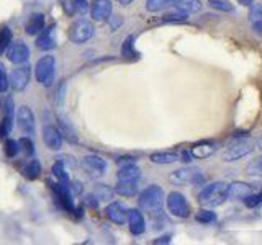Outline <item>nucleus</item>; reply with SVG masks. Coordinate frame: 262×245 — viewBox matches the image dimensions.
<instances>
[{"label":"nucleus","mask_w":262,"mask_h":245,"mask_svg":"<svg viewBox=\"0 0 262 245\" xmlns=\"http://www.w3.org/2000/svg\"><path fill=\"white\" fill-rule=\"evenodd\" d=\"M128 224L133 235H141L146 231V221L139 209H128Z\"/></svg>","instance_id":"obj_13"},{"label":"nucleus","mask_w":262,"mask_h":245,"mask_svg":"<svg viewBox=\"0 0 262 245\" xmlns=\"http://www.w3.org/2000/svg\"><path fill=\"white\" fill-rule=\"evenodd\" d=\"M12 43V29L9 26H4L0 29V54L7 52Z\"/></svg>","instance_id":"obj_28"},{"label":"nucleus","mask_w":262,"mask_h":245,"mask_svg":"<svg viewBox=\"0 0 262 245\" xmlns=\"http://www.w3.org/2000/svg\"><path fill=\"white\" fill-rule=\"evenodd\" d=\"M91 13H92V18L95 21L107 20L111 15V2L110 0H94Z\"/></svg>","instance_id":"obj_14"},{"label":"nucleus","mask_w":262,"mask_h":245,"mask_svg":"<svg viewBox=\"0 0 262 245\" xmlns=\"http://www.w3.org/2000/svg\"><path fill=\"white\" fill-rule=\"evenodd\" d=\"M99 198H100V200H110V198H111V191L108 188L99 187Z\"/></svg>","instance_id":"obj_41"},{"label":"nucleus","mask_w":262,"mask_h":245,"mask_svg":"<svg viewBox=\"0 0 262 245\" xmlns=\"http://www.w3.org/2000/svg\"><path fill=\"white\" fill-rule=\"evenodd\" d=\"M43 28H44V17L41 13H33L26 21L25 32L30 36H35V35H40L43 32Z\"/></svg>","instance_id":"obj_20"},{"label":"nucleus","mask_w":262,"mask_h":245,"mask_svg":"<svg viewBox=\"0 0 262 245\" xmlns=\"http://www.w3.org/2000/svg\"><path fill=\"white\" fill-rule=\"evenodd\" d=\"M28 82H30V69L25 67V66L15 69V71L12 72V75H10V83H12V87H13L15 91L25 90L26 85H28Z\"/></svg>","instance_id":"obj_12"},{"label":"nucleus","mask_w":262,"mask_h":245,"mask_svg":"<svg viewBox=\"0 0 262 245\" xmlns=\"http://www.w3.org/2000/svg\"><path fill=\"white\" fill-rule=\"evenodd\" d=\"M257 147H259V149L262 150V134L259 136V139H257Z\"/></svg>","instance_id":"obj_44"},{"label":"nucleus","mask_w":262,"mask_h":245,"mask_svg":"<svg viewBox=\"0 0 262 245\" xmlns=\"http://www.w3.org/2000/svg\"><path fill=\"white\" fill-rule=\"evenodd\" d=\"M170 5H174V0H146L148 12H162Z\"/></svg>","instance_id":"obj_26"},{"label":"nucleus","mask_w":262,"mask_h":245,"mask_svg":"<svg viewBox=\"0 0 262 245\" xmlns=\"http://www.w3.org/2000/svg\"><path fill=\"white\" fill-rule=\"evenodd\" d=\"M7 57L13 64H23L30 57V49L28 46L23 43H13L10 44V48L7 49Z\"/></svg>","instance_id":"obj_10"},{"label":"nucleus","mask_w":262,"mask_h":245,"mask_svg":"<svg viewBox=\"0 0 262 245\" xmlns=\"http://www.w3.org/2000/svg\"><path fill=\"white\" fill-rule=\"evenodd\" d=\"M82 167H84V170L94 178H99L107 172V162L97 154H89L82 159Z\"/></svg>","instance_id":"obj_6"},{"label":"nucleus","mask_w":262,"mask_h":245,"mask_svg":"<svg viewBox=\"0 0 262 245\" xmlns=\"http://www.w3.org/2000/svg\"><path fill=\"white\" fill-rule=\"evenodd\" d=\"M166 206L174 218L187 219L190 216V204L181 191H172V193H169L166 198Z\"/></svg>","instance_id":"obj_4"},{"label":"nucleus","mask_w":262,"mask_h":245,"mask_svg":"<svg viewBox=\"0 0 262 245\" xmlns=\"http://www.w3.org/2000/svg\"><path fill=\"white\" fill-rule=\"evenodd\" d=\"M149 159H151L153 164L167 165V164L179 162V160H181V154H177V152H154Z\"/></svg>","instance_id":"obj_21"},{"label":"nucleus","mask_w":262,"mask_h":245,"mask_svg":"<svg viewBox=\"0 0 262 245\" xmlns=\"http://www.w3.org/2000/svg\"><path fill=\"white\" fill-rule=\"evenodd\" d=\"M208 5L215 10L220 12H233L235 5L229 2V0H208Z\"/></svg>","instance_id":"obj_30"},{"label":"nucleus","mask_w":262,"mask_h":245,"mask_svg":"<svg viewBox=\"0 0 262 245\" xmlns=\"http://www.w3.org/2000/svg\"><path fill=\"white\" fill-rule=\"evenodd\" d=\"M35 75H36V80H38L41 85L51 87L52 82H54V75H56V59H54V56L41 57L38 63H36Z\"/></svg>","instance_id":"obj_3"},{"label":"nucleus","mask_w":262,"mask_h":245,"mask_svg":"<svg viewBox=\"0 0 262 245\" xmlns=\"http://www.w3.org/2000/svg\"><path fill=\"white\" fill-rule=\"evenodd\" d=\"M122 54L125 57H136L138 54L134 52V48H133V36H128L123 43V48H122Z\"/></svg>","instance_id":"obj_34"},{"label":"nucleus","mask_w":262,"mask_h":245,"mask_svg":"<svg viewBox=\"0 0 262 245\" xmlns=\"http://www.w3.org/2000/svg\"><path fill=\"white\" fill-rule=\"evenodd\" d=\"M43 139L44 144L52 150H59L63 147V136L61 131L56 126H46L43 129Z\"/></svg>","instance_id":"obj_11"},{"label":"nucleus","mask_w":262,"mask_h":245,"mask_svg":"<svg viewBox=\"0 0 262 245\" xmlns=\"http://www.w3.org/2000/svg\"><path fill=\"white\" fill-rule=\"evenodd\" d=\"M18 142L21 145V150H23L28 157H32L35 154V145H33V142H32V139H30V137H21Z\"/></svg>","instance_id":"obj_35"},{"label":"nucleus","mask_w":262,"mask_h":245,"mask_svg":"<svg viewBox=\"0 0 262 245\" xmlns=\"http://www.w3.org/2000/svg\"><path fill=\"white\" fill-rule=\"evenodd\" d=\"M40 173H41V164L38 160H30L25 167V173H23L25 177L30 180H36L40 177Z\"/></svg>","instance_id":"obj_27"},{"label":"nucleus","mask_w":262,"mask_h":245,"mask_svg":"<svg viewBox=\"0 0 262 245\" xmlns=\"http://www.w3.org/2000/svg\"><path fill=\"white\" fill-rule=\"evenodd\" d=\"M169 180L172 183H198L203 181V177H201L197 168H179V170L172 172Z\"/></svg>","instance_id":"obj_8"},{"label":"nucleus","mask_w":262,"mask_h":245,"mask_svg":"<svg viewBox=\"0 0 262 245\" xmlns=\"http://www.w3.org/2000/svg\"><path fill=\"white\" fill-rule=\"evenodd\" d=\"M228 198V185L224 181H213L200 191L198 201L205 208H216L221 206Z\"/></svg>","instance_id":"obj_1"},{"label":"nucleus","mask_w":262,"mask_h":245,"mask_svg":"<svg viewBox=\"0 0 262 245\" xmlns=\"http://www.w3.org/2000/svg\"><path fill=\"white\" fill-rule=\"evenodd\" d=\"M17 121H18V128L20 131L26 134V136H33L35 134V116L33 111L28 108V106H21L17 113Z\"/></svg>","instance_id":"obj_7"},{"label":"nucleus","mask_w":262,"mask_h":245,"mask_svg":"<svg viewBox=\"0 0 262 245\" xmlns=\"http://www.w3.org/2000/svg\"><path fill=\"white\" fill-rule=\"evenodd\" d=\"M108 23H110L111 29H117V28L123 23V18L120 17V15H113V17L110 15V17H108Z\"/></svg>","instance_id":"obj_39"},{"label":"nucleus","mask_w":262,"mask_h":245,"mask_svg":"<svg viewBox=\"0 0 262 245\" xmlns=\"http://www.w3.org/2000/svg\"><path fill=\"white\" fill-rule=\"evenodd\" d=\"M52 175H54V177L59 180V181H67L69 180V177H67V173H66V170H64V165H63V162H56L54 165H52Z\"/></svg>","instance_id":"obj_33"},{"label":"nucleus","mask_w":262,"mask_h":245,"mask_svg":"<svg viewBox=\"0 0 262 245\" xmlns=\"http://www.w3.org/2000/svg\"><path fill=\"white\" fill-rule=\"evenodd\" d=\"M192 159H193V154H192V150H184V152H181V160L182 162H185V164H190L192 162Z\"/></svg>","instance_id":"obj_42"},{"label":"nucleus","mask_w":262,"mask_h":245,"mask_svg":"<svg viewBox=\"0 0 262 245\" xmlns=\"http://www.w3.org/2000/svg\"><path fill=\"white\" fill-rule=\"evenodd\" d=\"M9 85H10V83H9V77H7L5 67L0 64V91H2V94H4V91H7V90H9Z\"/></svg>","instance_id":"obj_38"},{"label":"nucleus","mask_w":262,"mask_h":245,"mask_svg":"<svg viewBox=\"0 0 262 245\" xmlns=\"http://www.w3.org/2000/svg\"><path fill=\"white\" fill-rule=\"evenodd\" d=\"M187 15L189 13H185V12H177V13H167L166 17H164V21L166 23H179V21H185L187 18Z\"/></svg>","instance_id":"obj_36"},{"label":"nucleus","mask_w":262,"mask_h":245,"mask_svg":"<svg viewBox=\"0 0 262 245\" xmlns=\"http://www.w3.org/2000/svg\"><path fill=\"white\" fill-rule=\"evenodd\" d=\"M252 193L251 185L244 181H233L231 185H228V198L231 200H246Z\"/></svg>","instance_id":"obj_15"},{"label":"nucleus","mask_w":262,"mask_h":245,"mask_svg":"<svg viewBox=\"0 0 262 245\" xmlns=\"http://www.w3.org/2000/svg\"><path fill=\"white\" fill-rule=\"evenodd\" d=\"M141 177V170L138 165H134L133 162L125 164L120 167V170L117 173L118 180H125V181H138Z\"/></svg>","instance_id":"obj_18"},{"label":"nucleus","mask_w":262,"mask_h":245,"mask_svg":"<svg viewBox=\"0 0 262 245\" xmlns=\"http://www.w3.org/2000/svg\"><path fill=\"white\" fill-rule=\"evenodd\" d=\"M94 25L87 20H77L72 23V26L69 29V40L76 44H82L89 41L94 36Z\"/></svg>","instance_id":"obj_5"},{"label":"nucleus","mask_w":262,"mask_h":245,"mask_svg":"<svg viewBox=\"0 0 262 245\" xmlns=\"http://www.w3.org/2000/svg\"><path fill=\"white\" fill-rule=\"evenodd\" d=\"M244 204L248 206V208H256V206L262 204V193H251L248 198L244 200Z\"/></svg>","instance_id":"obj_37"},{"label":"nucleus","mask_w":262,"mask_h":245,"mask_svg":"<svg viewBox=\"0 0 262 245\" xmlns=\"http://www.w3.org/2000/svg\"><path fill=\"white\" fill-rule=\"evenodd\" d=\"M138 203H139V208L148 212H159L162 208V203H164L162 188L157 185L148 187L146 190L141 191Z\"/></svg>","instance_id":"obj_2"},{"label":"nucleus","mask_w":262,"mask_h":245,"mask_svg":"<svg viewBox=\"0 0 262 245\" xmlns=\"http://www.w3.org/2000/svg\"><path fill=\"white\" fill-rule=\"evenodd\" d=\"M36 46L41 49V51H49L56 46V38H54V28H46L38 35L36 38Z\"/></svg>","instance_id":"obj_19"},{"label":"nucleus","mask_w":262,"mask_h":245,"mask_svg":"<svg viewBox=\"0 0 262 245\" xmlns=\"http://www.w3.org/2000/svg\"><path fill=\"white\" fill-rule=\"evenodd\" d=\"M52 191L56 193L57 200L61 201V204L64 206V209L67 211H74V203H72V195L71 190L67 185H64V181L57 183V185H52Z\"/></svg>","instance_id":"obj_16"},{"label":"nucleus","mask_w":262,"mask_h":245,"mask_svg":"<svg viewBox=\"0 0 262 245\" xmlns=\"http://www.w3.org/2000/svg\"><path fill=\"white\" fill-rule=\"evenodd\" d=\"M115 191L122 196H133L138 191V181H125V180H118Z\"/></svg>","instance_id":"obj_24"},{"label":"nucleus","mask_w":262,"mask_h":245,"mask_svg":"<svg viewBox=\"0 0 262 245\" xmlns=\"http://www.w3.org/2000/svg\"><path fill=\"white\" fill-rule=\"evenodd\" d=\"M195 219L198 221L200 224H212L216 221V214L213 211H208V209H201L197 212Z\"/></svg>","instance_id":"obj_31"},{"label":"nucleus","mask_w":262,"mask_h":245,"mask_svg":"<svg viewBox=\"0 0 262 245\" xmlns=\"http://www.w3.org/2000/svg\"><path fill=\"white\" fill-rule=\"evenodd\" d=\"M238 2L239 4H243V5H246V7H251L254 2H252V0H238Z\"/></svg>","instance_id":"obj_43"},{"label":"nucleus","mask_w":262,"mask_h":245,"mask_svg":"<svg viewBox=\"0 0 262 245\" xmlns=\"http://www.w3.org/2000/svg\"><path fill=\"white\" fill-rule=\"evenodd\" d=\"M249 21L252 25L254 33L262 38V7L259 5H251V12H249Z\"/></svg>","instance_id":"obj_22"},{"label":"nucleus","mask_w":262,"mask_h":245,"mask_svg":"<svg viewBox=\"0 0 262 245\" xmlns=\"http://www.w3.org/2000/svg\"><path fill=\"white\" fill-rule=\"evenodd\" d=\"M133 2V0H120V4H122V5H130Z\"/></svg>","instance_id":"obj_45"},{"label":"nucleus","mask_w":262,"mask_h":245,"mask_svg":"<svg viewBox=\"0 0 262 245\" xmlns=\"http://www.w3.org/2000/svg\"><path fill=\"white\" fill-rule=\"evenodd\" d=\"M20 142L18 141H13V139H9L5 142V154L9 159H13L15 156L18 154V150H20Z\"/></svg>","instance_id":"obj_32"},{"label":"nucleus","mask_w":262,"mask_h":245,"mask_svg":"<svg viewBox=\"0 0 262 245\" xmlns=\"http://www.w3.org/2000/svg\"><path fill=\"white\" fill-rule=\"evenodd\" d=\"M215 150V145L212 142H200L192 147V154L195 159H205L208 156H212Z\"/></svg>","instance_id":"obj_25"},{"label":"nucleus","mask_w":262,"mask_h":245,"mask_svg":"<svg viewBox=\"0 0 262 245\" xmlns=\"http://www.w3.org/2000/svg\"><path fill=\"white\" fill-rule=\"evenodd\" d=\"M174 7L185 13H197L201 10L200 0H174Z\"/></svg>","instance_id":"obj_23"},{"label":"nucleus","mask_w":262,"mask_h":245,"mask_svg":"<svg viewBox=\"0 0 262 245\" xmlns=\"http://www.w3.org/2000/svg\"><path fill=\"white\" fill-rule=\"evenodd\" d=\"M74 5L80 13H85L89 10V0H74Z\"/></svg>","instance_id":"obj_40"},{"label":"nucleus","mask_w":262,"mask_h":245,"mask_svg":"<svg viewBox=\"0 0 262 245\" xmlns=\"http://www.w3.org/2000/svg\"><path fill=\"white\" fill-rule=\"evenodd\" d=\"M105 214L107 218L115 224H125L128 221V208L122 203H110L105 209Z\"/></svg>","instance_id":"obj_9"},{"label":"nucleus","mask_w":262,"mask_h":245,"mask_svg":"<svg viewBox=\"0 0 262 245\" xmlns=\"http://www.w3.org/2000/svg\"><path fill=\"white\" fill-rule=\"evenodd\" d=\"M246 173H248L249 177H259V178H262V156L257 157L256 160H252L251 164L246 165Z\"/></svg>","instance_id":"obj_29"},{"label":"nucleus","mask_w":262,"mask_h":245,"mask_svg":"<svg viewBox=\"0 0 262 245\" xmlns=\"http://www.w3.org/2000/svg\"><path fill=\"white\" fill-rule=\"evenodd\" d=\"M252 150L251 145L248 144H238V145H233V147H229L226 152L223 154V160L224 162H236V160L243 159L249 154Z\"/></svg>","instance_id":"obj_17"}]
</instances>
